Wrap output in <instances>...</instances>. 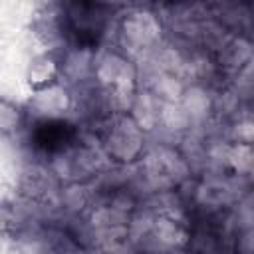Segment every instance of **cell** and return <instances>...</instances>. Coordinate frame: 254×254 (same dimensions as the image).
Here are the masks:
<instances>
[{"mask_svg": "<svg viewBox=\"0 0 254 254\" xmlns=\"http://www.w3.org/2000/svg\"><path fill=\"white\" fill-rule=\"evenodd\" d=\"M58 77V65L52 58L48 56H40L36 58L28 71H26V79H28V85L34 89V91H40V89H46L48 85H52Z\"/></svg>", "mask_w": 254, "mask_h": 254, "instance_id": "6da1fadb", "label": "cell"}]
</instances>
